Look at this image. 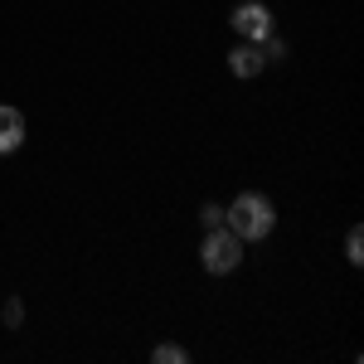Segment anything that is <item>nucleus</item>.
Wrapping results in <instances>:
<instances>
[{
  "mask_svg": "<svg viewBox=\"0 0 364 364\" xmlns=\"http://www.w3.org/2000/svg\"><path fill=\"white\" fill-rule=\"evenodd\" d=\"M199 219H204V228H219V224H224V209H219V204H204Z\"/></svg>",
  "mask_w": 364,
  "mask_h": 364,
  "instance_id": "8",
  "label": "nucleus"
},
{
  "mask_svg": "<svg viewBox=\"0 0 364 364\" xmlns=\"http://www.w3.org/2000/svg\"><path fill=\"white\" fill-rule=\"evenodd\" d=\"M151 360H156V364H185L190 355H185V345H156Z\"/></svg>",
  "mask_w": 364,
  "mask_h": 364,
  "instance_id": "6",
  "label": "nucleus"
},
{
  "mask_svg": "<svg viewBox=\"0 0 364 364\" xmlns=\"http://www.w3.org/2000/svg\"><path fill=\"white\" fill-rule=\"evenodd\" d=\"M204 272H214V277H224V272H233L238 262H243V238L233 233L228 224L209 228V238H204Z\"/></svg>",
  "mask_w": 364,
  "mask_h": 364,
  "instance_id": "2",
  "label": "nucleus"
},
{
  "mask_svg": "<svg viewBox=\"0 0 364 364\" xmlns=\"http://www.w3.org/2000/svg\"><path fill=\"white\" fill-rule=\"evenodd\" d=\"M233 29H238L248 44H262V39L272 34V10H267L262 0H243V5L233 10Z\"/></svg>",
  "mask_w": 364,
  "mask_h": 364,
  "instance_id": "3",
  "label": "nucleus"
},
{
  "mask_svg": "<svg viewBox=\"0 0 364 364\" xmlns=\"http://www.w3.org/2000/svg\"><path fill=\"white\" fill-rule=\"evenodd\" d=\"M224 224L243 238V243H257V238H267L272 224H277V209H272V199L267 195H238L233 204L224 209Z\"/></svg>",
  "mask_w": 364,
  "mask_h": 364,
  "instance_id": "1",
  "label": "nucleus"
},
{
  "mask_svg": "<svg viewBox=\"0 0 364 364\" xmlns=\"http://www.w3.org/2000/svg\"><path fill=\"white\" fill-rule=\"evenodd\" d=\"M262 63H267V58L257 54V44H248V39H243V44H238V49L228 54V68H233L238 78H252V73H257Z\"/></svg>",
  "mask_w": 364,
  "mask_h": 364,
  "instance_id": "5",
  "label": "nucleus"
},
{
  "mask_svg": "<svg viewBox=\"0 0 364 364\" xmlns=\"http://www.w3.org/2000/svg\"><path fill=\"white\" fill-rule=\"evenodd\" d=\"M25 146V112L20 107H0V156Z\"/></svg>",
  "mask_w": 364,
  "mask_h": 364,
  "instance_id": "4",
  "label": "nucleus"
},
{
  "mask_svg": "<svg viewBox=\"0 0 364 364\" xmlns=\"http://www.w3.org/2000/svg\"><path fill=\"white\" fill-rule=\"evenodd\" d=\"M345 252H350V262H364V233H360V228H350V238H345Z\"/></svg>",
  "mask_w": 364,
  "mask_h": 364,
  "instance_id": "7",
  "label": "nucleus"
}]
</instances>
